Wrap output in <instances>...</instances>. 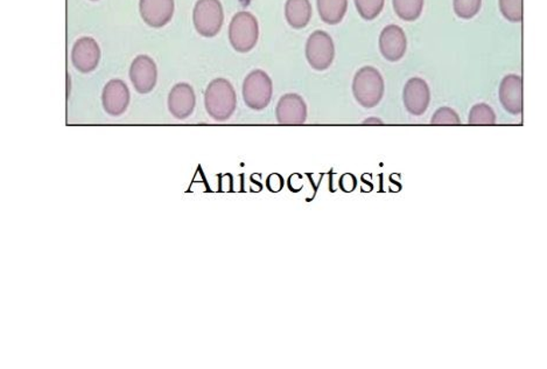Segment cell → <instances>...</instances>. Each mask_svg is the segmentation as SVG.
I'll return each mask as SVG.
<instances>
[{
    "label": "cell",
    "mask_w": 547,
    "mask_h": 369,
    "mask_svg": "<svg viewBox=\"0 0 547 369\" xmlns=\"http://www.w3.org/2000/svg\"><path fill=\"white\" fill-rule=\"evenodd\" d=\"M321 21L328 25H338L348 10V0H316Z\"/></svg>",
    "instance_id": "obj_17"
},
{
    "label": "cell",
    "mask_w": 547,
    "mask_h": 369,
    "mask_svg": "<svg viewBox=\"0 0 547 369\" xmlns=\"http://www.w3.org/2000/svg\"><path fill=\"white\" fill-rule=\"evenodd\" d=\"M403 101L406 110L415 116L426 113L431 102V91L425 80L414 78L408 80L403 91Z\"/></svg>",
    "instance_id": "obj_9"
},
{
    "label": "cell",
    "mask_w": 547,
    "mask_h": 369,
    "mask_svg": "<svg viewBox=\"0 0 547 369\" xmlns=\"http://www.w3.org/2000/svg\"><path fill=\"white\" fill-rule=\"evenodd\" d=\"M356 185H358V180H356L354 174L347 173L340 178L339 186L343 192H352L356 189Z\"/></svg>",
    "instance_id": "obj_24"
},
{
    "label": "cell",
    "mask_w": 547,
    "mask_h": 369,
    "mask_svg": "<svg viewBox=\"0 0 547 369\" xmlns=\"http://www.w3.org/2000/svg\"><path fill=\"white\" fill-rule=\"evenodd\" d=\"M285 17L293 29H305L312 18L311 3L309 0H287L285 4Z\"/></svg>",
    "instance_id": "obj_16"
},
{
    "label": "cell",
    "mask_w": 547,
    "mask_h": 369,
    "mask_svg": "<svg viewBox=\"0 0 547 369\" xmlns=\"http://www.w3.org/2000/svg\"><path fill=\"white\" fill-rule=\"evenodd\" d=\"M174 9V0H140L141 17L153 29L168 25L172 21Z\"/></svg>",
    "instance_id": "obj_12"
},
{
    "label": "cell",
    "mask_w": 547,
    "mask_h": 369,
    "mask_svg": "<svg viewBox=\"0 0 547 369\" xmlns=\"http://www.w3.org/2000/svg\"><path fill=\"white\" fill-rule=\"evenodd\" d=\"M482 0H453L455 14L461 19L474 18L481 10Z\"/></svg>",
    "instance_id": "obj_22"
},
{
    "label": "cell",
    "mask_w": 547,
    "mask_h": 369,
    "mask_svg": "<svg viewBox=\"0 0 547 369\" xmlns=\"http://www.w3.org/2000/svg\"><path fill=\"white\" fill-rule=\"evenodd\" d=\"M352 94L364 108L370 109L378 106L384 97L382 74L374 67H363L352 80Z\"/></svg>",
    "instance_id": "obj_2"
},
{
    "label": "cell",
    "mask_w": 547,
    "mask_h": 369,
    "mask_svg": "<svg viewBox=\"0 0 547 369\" xmlns=\"http://www.w3.org/2000/svg\"><path fill=\"white\" fill-rule=\"evenodd\" d=\"M273 93L272 80L264 70L256 69L245 78L243 100L250 109L260 111L269 105Z\"/></svg>",
    "instance_id": "obj_5"
},
{
    "label": "cell",
    "mask_w": 547,
    "mask_h": 369,
    "mask_svg": "<svg viewBox=\"0 0 547 369\" xmlns=\"http://www.w3.org/2000/svg\"><path fill=\"white\" fill-rule=\"evenodd\" d=\"M407 39L404 31L397 25H388L379 35V51L384 59L397 62L406 55Z\"/></svg>",
    "instance_id": "obj_14"
},
{
    "label": "cell",
    "mask_w": 547,
    "mask_h": 369,
    "mask_svg": "<svg viewBox=\"0 0 547 369\" xmlns=\"http://www.w3.org/2000/svg\"><path fill=\"white\" fill-rule=\"evenodd\" d=\"M236 106V91L227 78H219L209 83L205 94V106L213 120L228 121L235 113Z\"/></svg>",
    "instance_id": "obj_1"
},
{
    "label": "cell",
    "mask_w": 547,
    "mask_h": 369,
    "mask_svg": "<svg viewBox=\"0 0 547 369\" xmlns=\"http://www.w3.org/2000/svg\"><path fill=\"white\" fill-rule=\"evenodd\" d=\"M129 77L137 93L150 94L158 82L157 63L149 55H138L131 63Z\"/></svg>",
    "instance_id": "obj_7"
},
{
    "label": "cell",
    "mask_w": 547,
    "mask_h": 369,
    "mask_svg": "<svg viewBox=\"0 0 547 369\" xmlns=\"http://www.w3.org/2000/svg\"><path fill=\"white\" fill-rule=\"evenodd\" d=\"M91 2H97V0H91Z\"/></svg>",
    "instance_id": "obj_27"
},
{
    "label": "cell",
    "mask_w": 547,
    "mask_h": 369,
    "mask_svg": "<svg viewBox=\"0 0 547 369\" xmlns=\"http://www.w3.org/2000/svg\"><path fill=\"white\" fill-rule=\"evenodd\" d=\"M276 117L281 125H301L307 120V106L298 94H287L280 98Z\"/></svg>",
    "instance_id": "obj_10"
},
{
    "label": "cell",
    "mask_w": 547,
    "mask_h": 369,
    "mask_svg": "<svg viewBox=\"0 0 547 369\" xmlns=\"http://www.w3.org/2000/svg\"><path fill=\"white\" fill-rule=\"evenodd\" d=\"M431 125H461V121H460L459 115L455 113L453 109L448 108V106H442V108L435 111L433 117H432Z\"/></svg>",
    "instance_id": "obj_23"
},
{
    "label": "cell",
    "mask_w": 547,
    "mask_h": 369,
    "mask_svg": "<svg viewBox=\"0 0 547 369\" xmlns=\"http://www.w3.org/2000/svg\"><path fill=\"white\" fill-rule=\"evenodd\" d=\"M306 59L313 69L323 71L332 66L335 59V46L331 35L315 31L306 42Z\"/></svg>",
    "instance_id": "obj_6"
},
{
    "label": "cell",
    "mask_w": 547,
    "mask_h": 369,
    "mask_svg": "<svg viewBox=\"0 0 547 369\" xmlns=\"http://www.w3.org/2000/svg\"><path fill=\"white\" fill-rule=\"evenodd\" d=\"M356 10L364 21H374L384 9L386 0H354Z\"/></svg>",
    "instance_id": "obj_20"
},
{
    "label": "cell",
    "mask_w": 547,
    "mask_h": 369,
    "mask_svg": "<svg viewBox=\"0 0 547 369\" xmlns=\"http://www.w3.org/2000/svg\"><path fill=\"white\" fill-rule=\"evenodd\" d=\"M193 23L202 37H216L224 23V11L220 0H197L194 6Z\"/></svg>",
    "instance_id": "obj_4"
},
{
    "label": "cell",
    "mask_w": 547,
    "mask_h": 369,
    "mask_svg": "<svg viewBox=\"0 0 547 369\" xmlns=\"http://www.w3.org/2000/svg\"><path fill=\"white\" fill-rule=\"evenodd\" d=\"M130 90L124 81L114 78L106 83L102 93L103 108L111 116H121L130 105Z\"/></svg>",
    "instance_id": "obj_11"
},
{
    "label": "cell",
    "mask_w": 547,
    "mask_h": 369,
    "mask_svg": "<svg viewBox=\"0 0 547 369\" xmlns=\"http://www.w3.org/2000/svg\"><path fill=\"white\" fill-rule=\"evenodd\" d=\"M260 38L259 21L247 11L233 15L229 25V41L239 53H249L255 49Z\"/></svg>",
    "instance_id": "obj_3"
},
{
    "label": "cell",
    "mask_w": 547,
    "mask_h": 369,
    "mask_svg": "<svg viewBox=\"0 0 547 369\" xmlns=\"http://www.w3.org/2000/svg\"><path fill=\"white\" fill-rule=\"evenodd\" d=\"M499 101L503 108L511 115L523 111V81L518 75H506L499 86Z\"/></svg>",
    "instance_id": "obj_15"
},
{
    "label": "cell",
    "mask_w": 547,
    "mask_h": 369,
    "mask_svg": "<svg viewBox=\"0 0 547 369\" xmlns=\"http://www.w3.org/2000/svg\"><path fill=\"white\" fill-rule=\"evenodd\" d=\"M363 125H383V122L379 118H368L363 122Z\"/></svg>",
    "instance_id": "obj_26"
},
{
    "label": "cell",
    "mask_w": 547,
    "mask_h": 369,
    "mask_svg": "<svg viewBox=\"0 0 547 369\" xmlns=\"http://www.w3.org/2000/svg\"><path fill=\"white\" fill-rule=\"evenodd\" d=\"M396 14L404 22H415L422 15L424 0H392Z\"/></svg>",
    "instance_id": "obj_18"
},
{
    "label": "cell",
    "mask_w": 547,
    "mask_h": 369,
    "mask_svg": "<svg viewBox=\"0 0 547 369\" xmlns=\"http://www.w3.org/2000/svg\"><path fill=\"white\" fill-rule=\"evenodd\" d=\"M468 123L470 125H494L497 123V115L491 106L479 103L471 108Z\"/></svg>",
    "instance_id": "obj_19"
},
{
    "label": "cell",
    "mask_w": 547,
    "mask_h": 369,
    "mask_svg": "<svg viewBox=\"0 0 547 369\" xmlns=\"http://www.w3.org/2000/svg\"><path fill=\"white\" fill-rule=\"evenodd\" d=\"M168 105L169 113L173 115V117L184 121L196 110V91L188 83H178L170 90Z\"/></svg>",
    "instance_id": "obj_13"
},
{
    "label": "cell",
    "mask_w": 547,
    "mask_h": 369,
    "mask_svg": "<svg viewBox=\"0 0 547 369\" xmlns=\"http://www.w3.org/2000/svg\"><path fill=\"white\" fill-rule=\"evenodd\" d=\"M503 17L511 23L523 21V0H498Z\"/></svg>",
    "instance_id": "obj_21"
},
{
    "label": "cell",
    "mask_w": 547,
    "mask_h": 369,
    "mask_svg": "<svg viewBox=\"0 0 547 369\" xmlns=\"http://www.w3.org/2000/svg\"><path fill=\"white\" fill-rule=\"evenodd\" d=\"M101 57L100 45L90 37L78 39L71 51V63L77 70L83 74H88L96 69Z\"/></svg>",
    "instance_id": "obj_8"
},
{
    "label": "cell",
    "mask_w": 547,
    "mask_h": 369,
    "mask_svg": "<svg viewBox=\"0 0 547 369\" xmlns=\"http://www.w3.org/2000/svg\"><path fill=\"white\" fill-rule=\"evenodd\" d=\"M268 188L271 192H279V190L284 188L283 177L277 173L271 174V176L268 178Z\"/></svg>",
    "instance_id": "obj_25"
}]
</instances>
